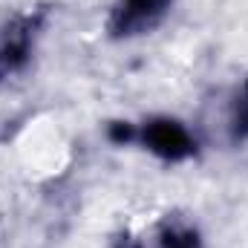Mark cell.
Listing matches in <instances>:
<instances>
[{
    "label": "cell",
    "instance_id": "6da1fadb",
    "mask_svg": "<svg viewBox=\"0 0 248 248\" xmlns=\"http://www.w3.org/2000/svg\"><path fill=\"white\" fill-rule=\"evenodd\" d=\"M144 139H147L150 150L159 153V156H165V159H182V156L190 153V139H187V133L176 122H168V119L147 124Z\"/></svg>",
    "mask_w": 248,
    "mask_h": 248
},
{
    "label": "cell",
    "instance_id": "7a4b0ae2",
    "mask_svg": "<svg viewBox=\"0 0 248 248\" xmlns=\"http://www.w3.org/2000/svg\"><path fill=\"white\" fill-rule=\"evenodd\" d=\"M162 12V0H124V26H141Z\"/></svg>",
    "mask_w": 248,
    "mask_h": 248
},
{
    "label": "cell",
    "instance_id": "3957f363",
    "mask_svg": "<svg viewBox=\"0 0 248 248\" xmlns=\"http://www.w3.org/2000/svg\"><path fill=\"white\" fill-rule=\"evenodd\" d=\"M165 246L168 248H196V237H190V234H170L168 240H165Z\"/></svg>",
    "mask_w": 248,
    "mask_h": 248
},
{
    "label": "cell",
    "instance_id": "277c9868",
    "mask_svg": "<svg viewBox=\"0 0 248 248\" xmlns=\"http://www.w3.org/2000/svg\"><path fill=\"white\" fill-rule=\"evenodd\" d=\"M237 133H248V98L240 101V116H237Z\"/></svg>",
    "mask_w": 248,
    "mask_h": 248
}]
</instances>
